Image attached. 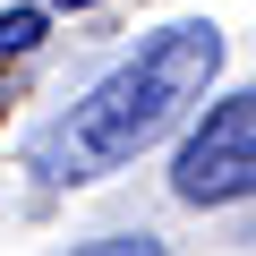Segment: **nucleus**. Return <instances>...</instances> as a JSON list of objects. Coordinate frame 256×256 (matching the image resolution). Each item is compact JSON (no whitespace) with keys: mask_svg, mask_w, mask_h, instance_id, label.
Returning a JSON list of instances; mask_svg holds the SVG:
<instances>
[{"mask_svg":"<svg viewBox=\"0 0 256 256\" xmlns=\"http://www.w3.org/2000/svg\"><path fill=\"white\" fill-rule=\"evenodd\" d=\"M214 68H222V34H214L205 18L146 34L137 60H120L86 102H68L43 137H34V154H26L34 180H52V188H86V180L128 171V162H137L162 128L214 86Z\"/></svg>","mask_w":256,"mask_h":256,"instance_id":"obj_1","label":"nucleus"},{"mask_svg":"<svg viewBox=\"0 0 256 256\" xmlns=\"http://www.w3.org/2000/svg\"><path fill=\"white\" fill-rule=\"evenodd\" d=\"M171 188L180 205H239L256 196V86H239L230 102H214L188 146L171 154Z\"/></svg>","mask_w":256,"mask_h":256,"instance_id":"obj_2","label":"nucleus"},{"mask_svg":"<svg viewBox=\"0 0 256 256\" xmlns=\"http://www.w3.org/2000/svg\"><path fill=\"white\" fill-rule=\"evenodd\" d=\"M43 43V9H0V60H18Z\"/></svg>","mask_w":256,"mask_h":256,"instance_id":"obj_3","label":"nucleus"},{"mask_svg":"<svg viewBox=\"0 0 256 256\" xmlns=\"http://www.w3.org/2000/svg\"><path fill=\"white\" fill-rule=\"evenodd\" d=\"M77 256H171V248H162L154 230H111V239H86Z\"/></svg>","mask_w":256,"mask_h":256,"instance_id":"obj_4","label":"nucleus"},{"mask_svg":"<svg viewBox=\"0 0 256 256\" xmlns=\"http://www.w3.org/2000/svg\"><path fill=\"white\" fill-rule=\"evenodd\" d=\"M52 9H94V0H52Z\"/></svg>","mask_w":256,"mask_h":256,"instance_id":"obj_5","label":"nucleus"}]
</instances>
